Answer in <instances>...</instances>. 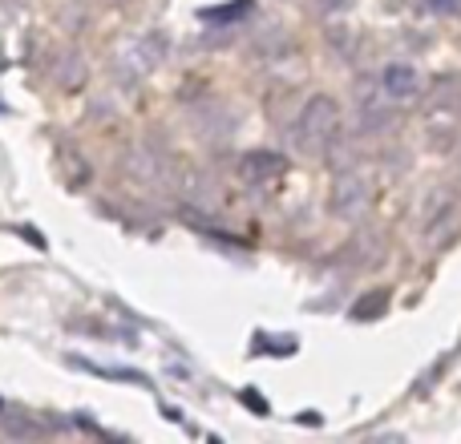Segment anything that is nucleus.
Instances as JSON below:
<instances>
[{"mask_svg":"<svg viewBox=\"0 0 461 444\" xmlns=\"http://www.w3.org/2000/svg\"><path fill=\"white\" fill-rule=\"evenodd\" d=\"M53 77H57V85H61L65 93H81V89H86V81H89L86 57H81L77 49H65V53L57 57V65H53Z\"/></svg>","mask_w":461,"mask_h":444,"instance_id":"obj_9","label":"nucleus"},{"mask_svg":"<svg viewBox=\"0 0 461 444\" xmlns=\"http://www.w3.org/2000/svg\"><path fill=\"white\" fill-rule=\"evenodd\" d=\"M389 303H393V295L384 291V287L365 291L357 303H352V319H357V324H373V319H381L384 311H389Z\"/></svg>","mask_w":461,"mask_h":444,"instance_id":"obj_11","label":"nucleus"},{"mask_svg":"<svg viewBox=\"0 0 461 444\" xmlns=\"http://www.w3.org/2000/svg\"><path fill=\"white\" fill-rule=\"evenodd\" d=\"M340 129H344L340 102L328 97V93H316L300 105V113H295L292 142H295L300 154H324L340 142Z\"/></svg>","mask_w":461,"mask_h":444,"instance_id":"obj_2","label":"nucleus"},{"mask_svg":"<svg viewBox=\"0 0 461 444\" xmlns=\"http://www.w3.org/2000/svg\"><path fill=\"white\" fill-rule=\"evenodd\" d=\"M425 8H433V13H441V16H457L461 13V0H421Z\"/></svg>","mask_w":461,"mask_h":444,"instance_id":"obj_17","label":"nucleus"},{"mask_svg":"<svg viewBox=\"0 0 461 444\" xmlns=\"http://www.w3.org/2000/svg\"><path fill=\"white\" fill-rule=\"evenodd\" d=\"M251 8H255V0H235V4H219V8H203L199 13V21H207V24H215V21H247L251 16Z\"/></svg>","mask_w":461,"mask_h":444,"instance_id":"obj_14","label":"nucleus"},{"mask_svg":"<svg viewBox=\"0 0 461 444\" xmlns=\"http://www.w3.org/2000/svg\"><path fill=\"white\" fill-rule=\"evenodd\" d=\"M381 89H384V97L389 102H413L417 93L425 89V81H421V73L413 69V65H389V69L381 73Z\"/></svg>","mask_w":461,"mask_h":444,"instance_id":"obj_7","label":"nucleus"},{"mask_svg":"<svg viewBox=\"0 0 461 444\" xmlns=\"http://www.w3.org/2000/svg\"><path fill=\"white\" fill-rule=\"evenodd\" d=\"M376 202V186L368 182L360 170H340L332 182V191H328V207H332L336 218H365L368 210H373Z\"/></svg>","mask_w":461,"mask_h":444,"instance_id":"obj_4","label":"nucleus"},{"mask_svg":"<svg viewBox=\"0 0 461 444\" xmlns=\"http://www.w3.org/2000/svg\"><path fill=\"white\" fill-rule=\"evenodd\" d=\"M352 4V0H316V13H344V8H348Z\"/></svg>","mask_w":461,"mask_h":444,"instance_id":"obj_18","label":"nucleus"},{"mask_svg":"<svg viewBox=\"0 0 461 444\" xmlns=\"http://www.w3.org/2000/svg\"><path fill=\"white\" fill-rule=\"evenodd\" d=\"M352 102H357V110H376V105H389V97H384L376 77H360L357 85H352Z\"/></svg>","mask_w":461,"mask_h":444,"instance_id":"obj_13","label":"nucleus"},{"mask_svg":"<svg viewBox=\"0 0 461 444\" xmlns=\"http://www.w3.org/2000/svg\"><path fill=\"white\" fill-rule=\"evenodd\" d=\"M130 178H138L142 186H158L167 182V154H154V150H130L126 162H122Z\"/></svg>","mask_w":461,"mask_h":444,"instance_id":"obj_8","label":"nucleus"},{"mask_svg":"<svg viewBox=\"0 0 461 444\" xmlns=\"http://www.w3.org/2000/svg\"><path fill=\"white\" fill-rule=\"evenodd\" d=\"M239 400H243V404L251 408L255 416H267V413H271V408H267V400H263L259 392H251V388H243V392H239Z\"/></svg>","mask_w":461,"mask_h":444,"instance_id":"obj_16","label":"nucleus"},{"mask_svg":"<svg viewBox=\"0 0 461 444\" xmlns=\"http://www.w3.org/2000/svg\"><path fill=\"white\" fill-rule=\"evenodd\" d=\"M454 218H457V207L446 194H438V199L429 202V210H425V238H429V243H446Z\"/></svg>","mask_w":461,"mask_h":444,"instance_id":"obj_10","label":"nucleus"},{"mask_svg":"<svg viewBox=\"0 0 461 444\" xmlns=\"http://www.w3.org/2000/svg\"><path fill=\"white\" fill-rule=\"evenodd\" d=\"M235 174H239V182H247V186H271L287 174V158L276 150H247L243 158L235 162Z\"/></svg>","mask_w":461,"mask_h":444,"instance_id":"obj_5","label":"nucleus"},{"mask_svg":"<svg viewBox=\"0 0 461 444\" xmlns=\"http://www.w3.org/2000/svg\"><path fill=\"white\" fill-rule=\"evenodd\" d=\"M191 129L203 138V142H223V138H230V129H235V113L219 102H203L199 110H194Z\"/></svg>","mask_w":461,"mask_h":444,"instance_id":"obj_6","label":"nucleus"},{"mask_svg":"<svg viewBox=\"0 0 461 444\" xmlns=\"http://www.w3.org/2000/svg\"><path fill=\"white\" fill-rule=\"evenodd\" d=\"M0 432L5 437H16V440H29V437H41V424L37 421H24V416H16V413H5L0 416Z\"/></svg>","mask_w":461,"mask_h":444,"instance_id":"obj_15","label":"nucleus"},{"mask_svg":"<svg viewBox=\"0 0 461 444\" xmlns=\"http://www.w3.org/2000/svg\"><path fill=\"white\" fill-rule=\"evenodd\" d=\"M421 126L438 150H454L461 142V77L446 73L425 89V105H421Z\"/></svg>","mask_w":461,"mask_h":444,"instance_id":"obj_1","label":"nucleus"},{"mask_svg":"<svg viewBox=\"0 0 461 444\" xmlns=\"http://www.w3.org/2000/svg\"><path fill=\"white\" fill-rule=\"evenodd\" d=\"M393 110L389 105H376V110H357V134L360 138H376L384 129H393Z\"/></svg>","mask_w":461,"mask_h":444,"instance_id":"obj_12","label":"nucleus"},{"mask_svg":"<svg viewBox=\"0 0 461 444\" xmlns=\"http://www.w3.org/2000/svg\"><path fill=\"white\" fill-rule=\"evenodd\" d=\"M167 57H170L167 32L150 29V32H142V37L126 40V49L118 53V73H122V81H134V85H138V81L150 77V73L158 69Z\"/></svg>","mask_w":461,"mask_h":444,"instance_id":"obj_3","label":"nucleus"}]
</instances>
